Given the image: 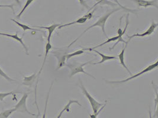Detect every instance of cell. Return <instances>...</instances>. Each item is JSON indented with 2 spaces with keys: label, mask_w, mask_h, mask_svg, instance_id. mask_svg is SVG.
Wrapping results in <instances>:
<instances>
[{
  "label": "cell",
  "mask_w": 158,
  "mask_h": 118,
  "mask_svg": "<svg viewBox=\"0 0 158 118\" xmlns=\"http://www.w3.org/2000/svg\"><path fill=\"white\" fill-rule=\"evenodd\" d=\"M79 81H80V84H81V85H79V87H80V88H81V90L82 91V93L85 95V96H86V98L88 99L89 102L91 106L94 114L97 113L98 112V111H99L100 108H101V106H102L104 104L102 103H99L97 100H96L93 97L88 93L87 90L84 87V86L83 85L82 81L81 80H79Z\"/></svg>",
  "instance_id": "2"
},
{
  "label": "cell",
  "mask_w": 158,
  "mask_h": 118,
  "mask_svg": "<svg viewBox=\"0 0 158 118\" xmlns=\"http://www.w3.org/2000/svg\"><path fill=\"white\" fill-rule=\"evenodd\" d=\"M34 1H35V0H27L26 4H25V5H24V6L22 8V11L20 12V13H19V14L16 16V18H17V19H20V18L21 15L23 14V13L24 12V11L27 8V7H29V6H30Z\"/></svg>",
  "instance_id": "22"
},
{
  "label": "cell",
  "mask_w": 158,
  "mask_h": 118,
  "mask_svg": "<svg viewBox=\"0 0 158 118\" xmlns=\"http://www.w3.org/2000/svg\"><path fill=\"white\" fill-rule=\"evenodd\" d=\"M135 2L137 6L140 7L147 8L151 6L155 7L156 8L158 7V0H152V1H147V0H131Z\"/></svg>",
  "instance_id": "7"
},
{
  "label": "cell",
  "mask_w": 158,
  "mask_h": 118,
  "mask_svg": "<svg viewBox=\"0 0 158 118\" xmlns=\"http://www.w3.org/2000/svg\"><path fill=\"white\" fill-rule=\"evenodd\" d=\"M129 43V42L128 41H127L126 42V45H125V47H123V49L122 50V52L120 53V54H118V58H119V60H120V64L122 65L124 67V68H125V69L130 74V75H133L132 73H131V72L129 70V69H128V67H127L126 66V65L125 64V61H124V54H125V51H126V47H127V44Z\"/></svg>",
  "instance_id": "12"
},
{
  "label": "cell",
  "mask_w": 158,
  "mask_h": 118,
  "mask_svg": "<svg viewBox=\"0 0 158 118\" xmlns=\"http://www.w3.org/2000/svg\"><path fill=\"white\" fill-rule=\"evenodd\" d=\"M11 21H13V22H15V23H16V24H17L19 27H20L22 28V29L23 30L24 32H25V31H27V30H32V31H41V30H40L35 29L31 28V27H30L29 26L26 25V24H22V23H20V22H17L16 20H15L14 19H11Z\"/></svg>",
  "instance_id": "17"
},
{
  "label": "cell",
  "mask_w": 158,
  "mask_h": 118,
  "mask_svg": "<svg viewBox=\"0 0 158 118\" xmlns=\"http://www.w3.org/2000/svg\"><path fill=\"white\" fill-rule=\"evenodd\" d=\"M15 1L17 2V3H18V4H20V1H19V0H15Z\"/></svg>",
  "instance_id": "31"
},
{
  "label": "cell",
  "mask_w": 158,
  "mask_h": 118,
  "mask_svg": "<svg viewBox=\"0 0 158 118\" xmlns=\"http://www.w3.org/2000/svg\"><path fill=\"white\" fill-rule=\"evenodd\" d=\"M60 25H61L60 24H52L51 26H48V27H44V26H35V27H37V28H40V29L48 30V31L49 32V34H48V43H50V38H51L52 35L53 31Z\"/></svg>",
  "instance_id": "11"
},
{
  "label": "cell",
  "mask_w": 158,
  "mask_h": 118,
  "mask_svg": "<svg viewBox=\"0 0 158 118\" xmlns=\"http://www.w3.org/2000/svg\"><path fill=\"white\" fill-rule=\"evenodd\" d=\"M158 60H157V61H156L155 63H154L152 64L151 65L146 67V68H144L143 70H142L139 73L136 74L135 75H132L131 77H130L129 78H127L126 79H124V80H123V81H106V82L109 83H126V82H127V81H130L131 80H133L135 78H136L137 77H139V76H141V75H142L143 74L151 72L152 70L156 69L158 67Z\"/></svg>",
  "instance_id": "3"
},
{
  "label": "cell",
  "mask_w": 158,
  "mask_h": 118,
  "mask_svg": "<svg viewBox=\"0 0 158 118\" xmlns=\"http://www.w3.org/2000/svg\"><path fill=\"white\" fill-rule=\"evenodd\" d=\"M84 53V50H79L78 51H76V52H73L72 53H69V54H66V60H69V59L72 58V57H74V56H79L81 54H82L83 53Z\"/></svg>",
  "instance_id": "23"
},
{
  "label": "cell",
  "mask_w": 158,
  "mask_h": 118,
  "mask_svg": "<svg viewBox=\"0 0 158 118\" xmlns=\"http://www.w3.org/2000/svg\"><path fill=\"white\" fill-rule=\"evenodd\" d=\"M13 6L14 4L12 5H0V7H10L13 10V11H15L14 8H13Z\"/></svg>",
  "instance_id": "28"
},
{
  "label": "cell",
  "mask_w": 158,
  "mask_h": 118,
  "mask_svg": "<svg viewBox=\"0 0 158 118\" xmlns=\"http://www.w3.org/2000/svg\"><path fill=\"white\" fill-rule=\"evenodd\" d=\"M0 76H2V77H3L4 78H5L6 80H7L8 81H15V80H13V79H12L11 77H8L7 75L5 73V72H4L2 70V69H1V67H0Z\"/></svg>",
  "instance_id": "26"
},
{
  "label": "cell",
  "mask_w": 158,
  "mask_h": 118,
  "mask_svg": "<svg viewBox=\"0 0 158 118\" xmlns=\"http://www.w3.org/2000/svg\"><path fill=\"white\" fill-rule=\"evenodd\" d=\"M83 50H89V51H93V52H95L96 53H97L98 54H99L101 57V60L99 62H97V63H93L92 65H98V64H101L106 61H108V60H114V59H117V57L115 56H107V55H105L102 53H101L100 52L95 50V49H91V48H89V49H83Z\"/></svg>",
  "instance_id": "9"
},
{
  "label": "cell",
  "mask_w": 158,
  "mask_h": 118,
  "mask_svg": "<svg viewBox=\"0 0 158 118\" xmlns=\"http://www.w3.org/2000/svg\"><path fill=\"white\" fill-rule=\"evenodd\" d=\"M149 118H152V112H151V106H149Z\"/></svg>",
  "instance_id": "30"
},
{
  "label": "cell",
  "mask_w": 158,
  "mask_h": 118,
  "mask_svg": "<svg viewBox=\"0 0 158 118\" xmlns=\"http://www.w3.org/2000/svg\"><path fill=\"white\" fill-rule=\"evenodd\" d=\"M0 36H7V37H11L13 39H15V40L19 41V43H20L23 47H24V49H25V51L26 53L27 54V55H29V49L28 48L26 47V45H25V44L23 43V40H22V37H19L18 36V33L16 32L15 34H6V33H0Z\"/></svg>",
  "instance_id": "10"
},
{
  "label": "cell",
  "mask_w": 158,
  "mask_h": 118,
  "mask_svg": "<svg viewBox=\"0 0 158 118\" xmlns=\"http://www.w3.org/2000/svg\"><path fill=\"white\" fill-rule=\"evenodd\" d=\"M78 1H79V2H80V4H81L82 6H83L84 7L86 8L87 9H89V10L90 9L89 6L87 5L86 1H85V0H78Z\"/></svg>",
  "instance_id": "27"
},
{
  "label": "cell",
  "mask_w": 158,
  "mask_h": 118,
  "mask_svg": "<svg viewBox=\"0 0 158 118\" xmlns=\"http://www.w3.org/2000/svg\"><path fill=\"white\" fill-rule=\"evenodd\" d=\"M129 14H127V16H126V27H125V28H124V29L123 31H122V30L121 29H118V30H117V33H118V36H119V39L117 40V43L114 44V45L111 47V48H110L109 49L111 50H112V49H113L114 47H115V46L117 45V44H118L119 42H123V43H126V42L127 41H124L123 39L122 36L125 34V32H126V30L127 29V27H128V26H129Z\"/></svg>",
  "instance_id": "8"
},
{
  "label": "cell",
  "mask_w": 158,
  "mask_h": 118,
  "mask_svg": "<svg viewBox=\"0 0 158 118\" xmlns=\"http://www.w3.org/2000/svg\"><path fill=\"white\" fill-rule=\"evenodd\" d=\"M45 49H46V51H45V56H44V60H43L42 66V67H41V68H40V71L39 72V73H38V75H37V81H36V90H37V84H38V82H39V77L40 74H41V72H42V70H43V67H44V66L45 62H46V58H47L48 54V53H49V50H50V49H52V45H51V44H50V43H47V44H46V47H45Z\"/></svg>",
  "instance_id": "13"
},
{
  "label": "cell",
  "mask_w": 158,
  "mask_h": 118,
  "mask_svg": "<svg viewBox=\"0 0 158 118\" xmlns=\"http://www.w3.org/2000/svg\"><path fill=\"white\" fill-rule=\"evenodd\" d=\"M95 1H96L97 2L94 6L93 7L90 8V9L89 10L88 12H89L90 10H91L94 7H95L97 5H98V4H101V5H108V6H116V4L114 3V2H112L110 1H108V0H95Z\"/></svg>",
  "instance_id": "18"
},
{
  "label": "cell",
  "mask_w": 158,
  "mask_h": 118,
  "mask_svg": "<svg viewBox=\"0 0 158 118\" xmlns=\"http://www.w3.org/2000/svg\"><path fill=\"white\" fill-rule=\"evenodd\" d=\"M24 77V79H23V85L27 86H31L33 84L34 81L36 79V73H34L32 74L31 76H23Z\"/></svg>",
  "instance_id": "14"
},
{
  "label": "cell",
  "mask_w": 158,
  "mask_h": 118,
  "mask_svg": "<svg viewBox=\"0 0 158 118\" xmlns=\"http://www.w3.org/2000/svg\"><path fill=\"white\" fill-rule=\"evenodd\" d=\"M87 20V18L85 16H83L81 18H79V19L73 22H69V23H67V24H63V25H60V26L58 27V29H60L63 27H67V26H71V25H73V24H83L84 22H85Z\"/></svg>",
  "instance_id": "16"
},
{
  "label": "cell",
  "mask_w": 158,
  "mask_h": 118,
  "mask_svg": "<svg viewBox=\"0 0 158 118\" xmlns=\"http://www.w3.org/2000/svg\"><path fill=\"white\" fill-rule=\"evenodd\" d=\"M157 26H158V24H156L155 22H152L151 26H150V27H149V28L146 31H145L144 33H142L141 34L136 33V34H133V35H131L130 36H127V37H129V38L127 41L129 43L130 40L132 38H133V37H145V36H150L155 31V30L156 29Z\"/></svg>",
  "instance_id": "6"
},
{
  "label": "cell",
  "mask_w": 158,
  "mask_h": 118,
  "mask_svg": "<svg viewBox=\"0 0 158 118\" xmlns=\"http://www.w3.org/2000/svg\"><path fill=\"white\" fill-rule=\"evenodd\" d=\"M73 103H77L79 105V106H81V104L79 103V102L78 100H69L68 103L66 104V105L64 107V108L62 110V111L60 112L59 114L58 115V116L56 118H60L62 116V114L65 112V111L66 112H69V108H70V106L73 104Z\"/></svg>",
  "instance_id": "15"
},
{
  "label": "cell",
  "mask_w": 158,
  "mask_h": 118,
  "mask_svg": "<svg viewBox=\"0 0 158 118\" xmlns=\"http://www.w3.org/2000/svg\"><path fill=\"white\" fill-rule=\"evenodd\" d=\"M28 96H29V93H24L23 96H22L20 101L15 105V110L17 112H21V113H27L31 116H36L35 114L31 113L27 109V108L26 106V102H27V99L28 97Z\"/></svg>",
  "instance_id": "5"
},
{
  "label": "cell",
  "mask_w": 158,
  "mask_h": 118,
  "mask_svg": "<svg viewBox=\"0 0 158 118\" xmlns=\"http://www.w3.org/2000/svg\"><path fill=\"white\" fill-rule=\"evenodd\" d=\"M118 39H119V36H118L111 37V38H108L107 40L105 42H104V43H101V44H99V45H97V46H95V47H92V48H91V49H97V48H98V47H101V46H102V45H105L106 44H107V43L113 42V41H117Z\"/></svg>",
  "instance_id": "20"
},
{
  "label": "cell",
  "mask_w": 158,
  "mask_h": 118,
  "mask_svg": "<svg viewBox=\"0 0 158 118\" xmlns=\"http://www.w3.org/2000/svg\"><path fill=\"white\" fill-rule=\"evenodd\" d=\"M52 86H53V82H52V84H51V86H50V88H49V92H48V95H47V97H46V103H45V108H44V112L43 115L42 116V118H46V112H47V108H48V100H49V95H50V90H51V89H52Z\"/></svg>",
  "instance_id": "24"
},
{
  "label": "cell",
  "mask_w": 158,
  "mask_h": 118,
  "mask_svg": "<svg viewBox=\"0 0 158 118\" xmlns=\"http://www.w3.org/2000/svg\"><path fill=\"white\" fill-rule=\"evenodd\" d=\"M15 111V108L3 111L0 113V118H8Z\"/></svg>",
  "instance_id": "19"
},
{
  "label": "cell",
  "mask_w": 158,
  "mask_h": 118,
  "mask_svg": "<svg viewBox=\"0 0 158 118\" xmlns=\"http://www.w3.org/2000/svg\"><path fill=\"white\" fill-rule=\"evenodd\" d=\"M152 85H153V87L155 90V93H156V98L155 99V116H157V108H158V88H157V86L153 83V81H152Z\"/></svg>",
  "instance_id": "21"
},
{
  "label": "cell",
  "mask_w": 158,
  "mask_h": 118,
  "mask_svg": "<svg viewBox=\"0 0 158 118\" xmlns=\"http://www.w3.org/2000/svg\"><path fill=\"white\" fill-rule=\"evenodd\" d=\"M120 9H121L120 8L114 9V10H113V11H111V12H109L108 13H107L106 14H105L104 15H103L102 17H101V18H100L98 19V20L97 22H95V24H94L93 25L89 26V27H88L85 30V31L79 36V37H78V38H77L73 41H72V43L69 44V45L68 46V47H71L72 44H74L76 41H77V40L79 39V38L82 37V35H84V34L86 33V31H88L89 30H90L91 29H92V28H94V27H101V30H102V31L103 32L104 36L107 38V34H106V31H105V25H106V23L107 22V20H108V18H109V17H110L111 15L113 14L114 12H116V11L120 10Z\"/></svg>",
  "instance_id": "1"
},
{
  "label": "cell",
  "mask_w": 158,
  "mask_h": 118,
  "mask_svg": "<svg viewBox=\"0 0 158 118\" xmlns=\"http://www.w3.org/2000/svg\"><path fill=\"white\" fill-rule=\"evenodd\" d=\"M89 117L90 118H97V116L94 115V114H89Z\"/></svg>",
  "instance_id": "29"
},
{
  "label": "cell",
  "mask_w": 158,
  "mask_h": 118,
  "mask_svg": "<svg viewBox=\"0 0 158 118\" xmlns=\"http://www.w3.org/2000/svg\"><path fill=\"white\" fill-rule=\"evenodd\" d=\"M11 95H14V92H6V93H0V101L3 102L4 99L6 97L10 96Z\"/></svg>",
  "instance_id": "25"
},
{
  "label": "cell",
  "mask_w": 158,
  "mask_h": 118,
  "mask_svg": "<svg viewBox=\"0 0 158 118\" xmlns=\"http://www.w3.org/2000/svg\"><path fill=\"white\" fill-rule=\"evenodd\" d=\"M92 62H93V61H88V62L84 63H77V64H75V65H66L67 66L69 67L71 70L70 77H71L75 75L76 74L82 73L85 74L86 75H88V76L93 77L94 79H95L94 76H93L91 74H90L86 73V72L84 70V66H85V65H88V64L92 63Z\"/></svg>",
  "instance_id": "4"
}]
</instances>
